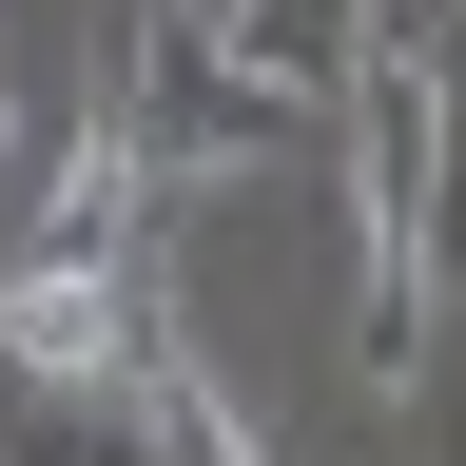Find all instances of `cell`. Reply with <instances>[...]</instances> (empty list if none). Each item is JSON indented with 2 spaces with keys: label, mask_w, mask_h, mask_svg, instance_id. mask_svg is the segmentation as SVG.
Listing matches in <instances>:
<instances>
[{
  "label": "cell",
  "mask_w": 466,
  "mask_h": 466,
  "mask_svg": "<svg viewBox=\"0 0 466 466\" xmlns=\"http://www.w3.org/2000/svg\"><path fill=\"white\" fill-rule=\"evenodd\" d=\"M0 350H20L39 389H116V350H137L116 330V175H78V214L0 272Z\"/></svg>",
  "instance_id": "6da1fadb"
}]
</instances>
